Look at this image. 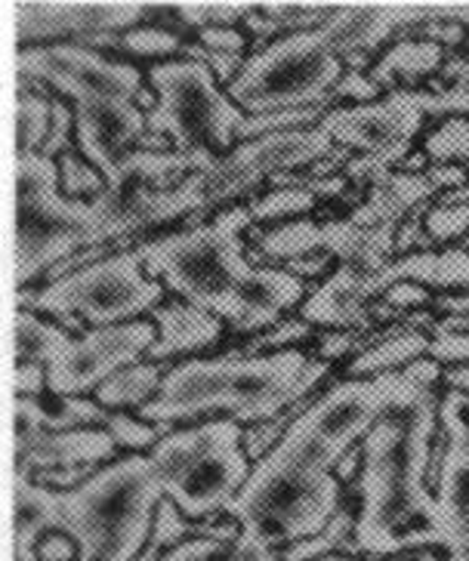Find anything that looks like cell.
Wrapping results in <instances>:
<instances>
[{
  "mask_svg": "<svg viewBox=\"0 0 469 561\" xmlns=\"http://www.w3.org/2000/svg\"><path fill=\"white\" fill-rule=\"evenodd\" d=\"M105 430L112 432V438L117 442V447H130V450H146V447H151V450H155L158 442L168 438L170 432H173V426H170V423L151 426V423L134 420V416H127V413L112 411Z\"/></svg>",
  "mask_w": 469,
  "mask_h": 561,
  "instance_id": "obj_40",
  "label": "cell"
},
{
  "mask_svg": "<svg viewBox=\"0 0 469 561\" xmlns=\"http://www.w3.org/2000/svg\"><path fill=\"white\" fill-rule=\"evenodd\" d=\"M370 343L358 331H328L319 336V352L324 362H334V358H346L350 352L362 355Z\"/></svg>",
  "mask_w": 469,
  "mask_h": 561,
  "instance_id": "obj_46",
  "label": "cell"
},
{
  "mask_svg": "<svg viewBox=\"0 0 469 561\" xmlns=\"http://www.w3.org/2000/svg\"><path fill=\"white\" fill-rule=\"evenodd\" d=\"M16 248L13 280L16 290L34 278H47L53 265L100 241L93 207L71 201L59 185V161L44 154H16Z\"/></svg>",
  "mask_w": 469,
  "mask_h": 561,
  "instance_id": "obj_8",
  "label": "cell"
},
{
  "mask_svg": "<svg viewBox=\"0 0 469 561\" xmlns=\"http://www.w3.org/2000/svg\"><path fill=\"white\" fill-rule=\"evenodd\" d=\"M115 450L117 442L108 430H16L13 472L34 479L37 472H56V469H96V462L108 460Z\"/></svg>",
  "mask_w": 469,
  "mask_h": 561,
  "instance_id": "obj_20",
  "label": "cell"
},
{
  "mask_svg": "<svg viewBox=\"0 0 469 561\" xmlns=\"http://www.w3.org/2000/svg\"><path fill=\"white\" fill-rule=\"evenodd\" d=\"M380 93L384 90L370 81V75H365V71H346L334 87L331 100H358L362 105H370V102H380Z\"/></svg>",
  "mask_w": 469,
  "mask_h": 561,
  "instance_id": "obj_45",
  "label": "cell"
},
{
  "mask_svg": "<svg viewBox=\"0 0 469 561\" xmlns=\"http://www.w3.org/2000/svg\"><path fill=\"white\" fill-rule=\"evenodd\" d=\"M59 185H62V195L71 201L81 198H100L105 192L108 180L102 176L96 167L87 161L84 154H78L75 149H68L59 158Z\"/></svg>",
  "mask_w": 469,
  "mask_h": 561,
  "instance_id": "obj_37",
  "label": "cell"
},
{
  "mask_svg": "<svg viewBox=\"0 0 469 561\" xmlns=\"http://www.w3.org/2000/svg\"><path fill=\"white\" fill-rule=\"evenodd\" d=\"M256 248L266 256V263H294L312 253H324L328 248V226L312 222V219H294L285 226L260 231L256 234Z\"/></svg>",
  "mask_w": 469,
  "mask_h": 561,
  "instance_id": "obj_31",
  "label": "cell"
},
{
  "mask_svg": "<svg viewBox=\"0 0 469 561\" xmlns=\"http://www.w3.org/2000/svg\"><path fill=\"white\" fill-rule=\"evenodd\" d=\"M155 343V321H130L68 336L62 328L37 318V312L16 309L13 314V358L16 364H44L50 392L62 398H81L90 389L96 392L124 367L139 364Z\"/></svg>",
  "mask_w": 469,
  "mask_h": 561,
  "instance_id": "obj_7",
  "label": "cell"
},
{
  "mask_svg": "<svg viewBox=\"0 0 469 561\" xmlns=\"http://www.w3.org/2000/svg\"><path fill=\"white\" fill-rule=\"evenodd\" d=\"M438 435L445 457L436 476V546L445 561H469V392L448 389L438 404Z\"/></svg>",
  "mask_w": 469,
  "mask_h": 561,
  "instance_id": "obj_17",
  "label": "cell"
},
{
  "mask_svg": "<svg viewBox=\"0 0 469 561\" xmlns=\"http://www.w3.org/2000/svg\"><path fill=\"white\" fill-rule=\"evenodd\" d=\"M75 105V139L78 151L112 180L117 167L124 164L149 133L146 112L136 102L115 100V96H81Z\"/></svg>",
  "mask_w": 469,
  "mask_h": 561,
  "instance_id": "obj_18",
  "label": "cell"
},
{
  "mask_svg": "<svg viewBox=\"0 0 469 561\" xmlns=\"http://www.w3.org/2000/svg\"><path fill=\"white\" fill-rule=\"evenodd\" d=\"M358 472H362V445H355L350 454H343V460L336 462L334 476H336V481L343 484V481L355 479Z\"/></svg>",
  "mask_w": 469,
  "mask_h": 561,
  "instance_id": "obj_54",
  "label": "cell"
},
{
  "mask_svg": "<svg viewBox=\"0 0 469 561\" xmlns=\"http://www.w3.org/2000/svg\"><path fill=\"white\" fill-rule=\"evenodd\" d=\"M430 340L414 328H396L380 336V343L368 346L350 362V380H377L384 374H399L408 364L420 362L430 352Z\"/></svg>",
  "mask_w": 469,
  "mask_h": 561,
  "instance_id": "obj_28",
  "label": "cell"
},
{
  "mask_svg": "<svg viewBox=\"0 0 469 561\" xmlns=\"http://www.w3.org/2000/svg\"><path fill=\"white\" fill-rule=\"evenodd\" d=\"M331 151H334V139L321 127L272 133V136L241 142L229 158L217 161L204 173L202 214L214 210L226 201L238 198V195H244L256 182L272 180L278 173H290L294 167L319 164ZM195 219H188V222H195Z\"/></svg>",
  "mask_w": 469,
  "mask_h": 561,
  "instance_id": "obj_14",
  "label": "cell"
},
{
  "mask_svg": "<svg viewBox=\"0 0 469 561\" xmlns=\"http://www.w3.org/2000/svg\"><path fill=\"white\" fill-rule=\"evenodd\" d=\"M368 272H358L352 265H340L331 278L316 287L300 306V318L306 324H321L331 331H368Z\"/></svg>",
  "mask_w": 469,
  "mask_h": 561,
  "instance_id": "obj_21",
  "label": "cell"
},
{
  "mask_svg": "<svg viewBox=\"0 0 469 561\" xmlns=\"http://www.w3.org/2000/svg\"><path fill=\"white\" fill-rule=\"evenodd\" d=\"M251 222L248 204H238L204 226H188L168 238L142 241L136 253L151 280L161 278V284L180 294L183 302H192L232 324L241 297L256 272L241 241V231Z\"/></svg>",
  "mask_w": 469,
  "mask_h": 561,
  "instance_id": "obj_4",
  "label": "cell"
},
{
  "mask_svg": "<svg viewBox=\"0 0 469 561\" xmlns=\"http://www.w3.org/2000/svg\"><path fill=\"white\" fill-rule=\"evenodd\" d=\"M399 280H414L423 287H469V253L467 250H420L408 253L380 268L377 275H368V297H384L386 287Z\"/></svg>",
  "mask_w": 469,
  "mask_h": 561,
  "instance_id": "obj_24",
  "label": "cell"
},
{
  "mask_svg": "<svg viewBox=\"0 0 469 561\" xmlns=\"http://www.w3.org/2000/svg\"><path fill=\"white\" fill-rule=\"evenodd\" d=\"M420 105L426 117H467L469 115V56L448 59L433 90H420Z\"/></svg>",
  "mask_w": 469,
  "mask_h": 561,
  "instance_id": "obj_32",
  "label": "cell"
},
{
  "mask_svg": "<svg viewBox=\"0 0 469 561\" xmlns=\"http://www.w3.org/2000/svg\"><path fill=\"white\" fill-rule=\"evenodd\" d=\"M426 112L420 105V90H396L386 93V100L352 108H331L321 117V130L328 133L340 149L362 151V158H352L343 167L346 180H389L392 167L411 154L414 136L423 130Z\"/></svg>",
  "mask_w": 469,
  "mask_h": 561,
  "instance_id": "obj_12",
  "label": "cell"
},
{
  "mask_svg": "<svg viewBox=\"0 0 469 561\" xmlns=\"http://www.w3.org/2000/svg\"><path fill=\"white\" fill-rule=\"evenodd\" d=\"M467 173H469V167H467ZM438 204H469V182L464 185V188H454V192H448V195H442Z\"/></svg>",
  "mask_w": 469,
  "mask_h": 561,
  "instance_id": "obj_57",
  "label": "cell"
},
{
  "mask_svg": "<svg viewBox=\"0 0 469 561\" xmlns=\"http://www.w3.org/2000/svg\"><path fill=\"white\" fill-rule=\"evenodd\" d=\"M75 130V108H68L66 100H59V96H53V127L50 136H47V142H44V149L41 154L44 158H62L71 146H68V133Z\"/></svg>",
  "mask_w": 469,
  "mask_h": 561,
  "instance_id": "obj_44",
  "label": "cell"
},
{
  "mask_svg": "<svg viewBox=\"0 0 469 561\" xmlns=\"http://www.w3.org/2000/svg\"><path fill=\"white\" fill-rule=\"evenodd\" d=\"M183 47V37L170 28H161V25H139V28L121 34V41H117V50L134 53V56H180Z\"/></svg>",
  "mask_w": 469,
  "mask_h": 561,
  "instance_id": "obj_39",
  "label": "cell"
},
{
  "mask_svg": "<svg viewBox=\"0 0 469 561\" xmlns=\"http://www.w3.org/2000/svg\"><path fill=\"white\" fill-rule=\"evenodd\" d=\"M316 207V195L309 188H272L268 195H260L248 204L253 222H275V219H290V216L309 214Z\"/></svg>",
  "mask_w": 469,
  "mask_h": 561,
  "instance_id": "obj_38",
  "label": "cell"
},
{
  "mask_svg": "<svg viewBox=\"0 0 469 561\" xmlns=\"http://www.w3.org/2000/svg\"><path fill=\"white\" fill-rule=\"evenodd\" d=\"M210 167L214 161L183 154V151L136 149L124 164L117 167V173L108 180L100 198L90 201L102 244L117 248L127 234L146 229L151 207L164 192L183 185L192 173L210 170Z\"/></svg>",
  "mask_w": 469,
  "mask_h": 561,
  "instance_id": "obj_13",
  "label": "cell"
},
{
  "mask_svg": "<svg viewBox=\"0 0 469 561\" xmlns=\"http://www.w3.org/2000/svg\"><path fill=\"white\" fill-rule=\"evenodd\" d=\"M32 559L37 561H78L81 559V552H78V546L75 540L62 534V530H50V534H44L41 537V543L34 552H28Z\"/></svg>",
  "mask_w": 469,
  "mask_h": 561,
  "instance_id": "obj_49",
  "label": "cell"
},
{
  "mask_svg": "<svg viewBox=\"0 0 469 561\" xmlns=\"http://www.w3.org/2000/svg\"><path fill=\"white\" fill-rule=\"evenodd\" d=\"M436 312H445L448 318H469V294H445L433 299Z\"/></svg>",
  "mask_w": 469,
  "mask_h": 561,
  "instance_id": "obj_53",
  "label": "cell"
},
{
  "mask_svg": "<svg viewBox=\"0 0 469 561\" xmlns=\"http://www.w3.org/2000/svg\"><path fill=\"white\" fill-rule=\"evenodd\" d=\"M399 401L365 432L362 472L355 494L362 500L355 552L374 559L399 556L408 549L436 546V494L430 484L433 445L438 435L436 386L445 380L442 364L420 358L408 364Z\"/></svg>",
  "mask_w": 469,
  "mask_h": 561,
  "instance_id": "obj_2",
  "label": "cell"
},
{
  "mask_svg": "<svg viewBox=\"0 0 469 561\" xmlns=\"http://www.w3.org/2000/svg\"><path fill=\"white\" fill-rule=\"evenodd\" d=\"M161 488L151 479L149 457H124L84 484L59 491V530L68 534L78 561H136L151 543Z\"/></svg>",
  "mask_w": 469,
  "mask_h": 561,
  "instance_id": "obj_5",
  "label": "cell"
},
{
  "mask_svg": "<svg viewBox=\"0 0 469 561\" xmlns=\"http://www.w3.org/2000/svg\"><path fill=\"white\" fill-rule=\"evenodd\" d=\"M170 374V364L158 362H139L134 367H124L112 380H105L93 392L105 411H124V408H136L142 411L151 398L158 396L161 382Z\"/></svg>",
  "mask_w": 469,
  "mask_h": 561,
  "instance_id": "obj_30",
  "label": "cell"
},
{
  "mask_svg": "<svg viewBox=\"0 0 469 561\" xmlns=\"http://www.w3.org/2000/svg\"><path fill=\"white\" fill-rule=\"evenodd\" d=\"M442 382H445V389H460V392H469V364L445 370V380Z\"/></svg>",
  "mask_w": 469,
  "mask_h": 561,
  "instance_id": "obj_55",
  "label": "cell"
},
{
  "mask_svg": "<svg viewBox=\"0 0 469 561\" xmlns=\"http://www.w3.org/2000/svg\"><path fill=\"white\" fill-rule=\"evenodd\" d=\"M384 302L389 309H396V312H408V309H423V306H430V302H433V294H430L423 284L399 280V284L386 287Z\"/></svg>",
  "mask_w": 469,
  "mask_h": 561,
  "instance_id": "obj_47",
  "label": "cell"
},
{
  "mask_svg": "<svg viewBox=\"0 0 469 561\" xmlns=\"http://www.w3.org/2000/svg\"><path fill=\"white\" fill-rule=\"evenodd\" d=\"M328 377V362L300 348L272 355L229 352L222 358L173 364L158 396L139 411L142 423H185L210 413H232L234 423H266L309 398Z\"/></svg>",
  "mask_w": 469,
  "mask_h": 561,
  "instance_id": "obj_3",
  "label": "cell"
},
{
  "mask_svg": "<svg viewBox=\"0 0 469 561\" xmlns=\"http://www.w3.org/2000/svg\"><path fill=\"white\" fill-rule=\"evenodd\" d=\"M312 336V324H306L300 314L297 318H285V321H278L275 328H268V331L256 333L248 346L241 348V355H272V352H290L287 346H294V343H302V340H309Z\"/></svg>",
  "mask_w": 469,
  "mask_h": 561,
  "instance_id": "obj_41",
  "label": "cell"
},
{
  "mask_svg": "<svg viewBox=\"0 0 469 561\" xmlns=\"http://www.w3.org/2000/svg\"><path fill=\"white\" fill-rule=\"evenodd\" d=\"M50 530H59V491L13 472V556L34 552Z\"/></svg>",
  "mask_w": 469,
  "mask_h": 561,
  "instance_id": "obj_26",
  "label": "cell"
},
{
  "mask_svg": "<svg viewBox=\"0 0 469 561\" xmlns=\"http://www.w3.org/2000/svg\"><path fill=\"white\" fill-rule=\"evenodd\" d=\"M426 234L433 241H457L469 231V204H436L426 214Z\"/></svg>",
  "mask_w": 469,
  "mask_h": 561,
  "instance_id": "obj_42",
  "label": "cell"
},
{
  "mask_svg": "<svg viewBox=\"0 0 469 561\" xmlns=\"http://www.w3.org/2000/svg\"><path fill=\"white\" fill-rule=\"evenodd\" d=\"M442 66H445V47H438L433 41H396L374 62L370 81L380 90L396 93V90H408L411 83L426 81Z\"/></svg>",
  "mask_w": 469,
  "mask_h": 561,
  "instance_id": "obj_27",
  "label": "cell"
},
{
  "mask_svg": "<svg viewBox=\"0 0 469 561\" xmlns=\"http://www.w3.org/2000/svg\"><path fill=\"white\" fill-rule=\"evenodd\" d=\"M53 127V93H34L16 81V154H41Z\"/></svg>",
  "mask_w": 469,
  "mask_h": 561,
  "instance_id": "obj_33",
  "label": "cell"
},
{
  "mask_svg": "<svg viewBox=\"0 0 469 561\" xmlns=\"http://www.w3.org/2000/svg\"><path fill=\"white\" fill-rule=\"evenodd\" d=\"M219 561H285V559H282V552H278V549L260 543L256 537H251V534H244V530H241L238 543L229 549V556H226V559H219Z\"/></svg>",
  "mask_w": 469,
  "mask_h": 561,
  "instance_id": "obj_51",
  "label": "cell"
},
{
  "mask_svg": "<svg viewBox=\"0 0 469 561\" xmlns=\"http://www.w3.org/2000/svg\"><path fill=\"white\" fill-rule=\"evenodd\" d=\"M241 423L210 420L170 432L149 454L151 479L188 522H217L251 479L253 466L241 445Z\"/></svg>",
  "mask_w": 469,
  "mask_h": 561,
  "instance_id": "obj_6",
  "label": "cell"
},
{
  "mask_svg": "<svg viewBox=\"0 0 469 561\" xmlns=\"http://www.w3.org/2000/svg\"><path fill=\"white\" fill-rule=\"evenodd\" d=\"M402 389V370L331 386L300 420H294L266 460L253 466L251 479L226 515H232L244 534L278 552L319 537L343 506L336 462L399 401Z\"/></svg>",
  "mask_w": 469,
  "mask_h": 561,
  "instance_id": "obj_1",
  "label": "cell"
},
{
  "mask_svg": "<svg viewBox=\"0 0 469 561\" xmlns=\"http://www.w3.org/2000/svg\"><path fill=\"white\" fill-rule=\"evenodd\" d=\"M433 331H467L469 333V318H445V321H436Z\"/></svg>",
  "mask_w": 469,
  "mask_h": 561,
  "instance_id": "obj_56",
  "label": "cell"
},
{
  "mask_svg": "<svg viewBox=\"0 0 469 561\" xmlns=\"http://www.w3.org/2000/svg\"><path fill=\"white\" fill-rule=\"evenodd\" d=\"M164 297L168 287L146 275L139 253L117 250L41 290H16V309L53 314L62 328L81 333L84 324H93V331L130 324L139 314L155 312Z\"/></svg>",
  "mask_w": 469,
  "mask_h": 561,
  "instance_id": "obj_9",
  "label": "cell"
},
{
  "mask_svg": "<svg viewBox=\"0 0 469 561\" xmlns=\"http://www.w3.org/2000/svg\"><path fill=\"white\" fill-rule=\"evenodd\" d=\"M158 105L146 115L149 133L168 136L183 154L222 161L238 149L248 115L222 93L217 75L195 59H170L149 71Z\"/></svg>",
  "mask_w": 469,
  "mask_h": 561,
  "instance_id": "obj_11",
  "label": "cell"
},
{
  "mask_svg": "<svg viewBox=\"0 0 469 561\" xmlns=\"http://www.w3.org/2000/svg\"><path fill=\"white\" fill-rule=\"evenodd\" d=\"M19 81H37L50 87V93H62L68 100L81 96H115L136 102L142 93L139 68L127 62L105 59L102 53L87 50L78 44H47L16 50Z\"/></svg>",
  "mask_w": 469,
  "mask_h": 561,
  "instance_id": "obj_16",
  "label": "cell"
},
{
  "mask_svg": "<svg viewBox=\"0 0 469 561\" xmlns=\"http://www.w3.org/2000/svg\"><path fill=\"white\" fill-rule=\"evenodd\" d=\"M355 522H358V512H352L350 506H340V512L331 518V525L321 530L319 537L287 546L285 552H282V559L319 561L324 559V556L336 552V549H340V552H355V546H352V537H355Z\"/></svg>",
  "mask_w": 469,
  "mask_h": 561,
  "instance_id": "obj_34",
  "label": "cell"
},
{
  "mask_svg": "<svg viewBox=\"0 0 469 561\" xmlns=\"http://www.w3.org/2000/svg\"><path fill=\"white\" fill-rule=\"evenodd\" d=\"M426 158L436 167H448L457 161H469V117H448L423 142Z\"/></svg>",
  "mask_w": 469,
  "mask_h": 561,
  "instance_id": "obj_36",
  "label": "cell"
},
{
  "mask_svg": "<svg viewBox=\"0 0 469 561\" xmlns=\"http://www.w3.org/2000/svg\"><path fill=\"white\" fill-rule=\"evenodd\" d=\"M16 430L41 432H71V430H105L112 411H105L100 401L87 398H13Z\"/></svg>",
  "mask_w": 469,
  "mask_h": 561,
  "instance_id": "obj_25",
  "label": "cell"
},
{
  "mask_svg": "<svg viewBox=\"0 0 469 561\" xmlns=\"http://www.w3.org/2000/svg\"><path fill=\"white\" fill-rule=\"evenodd\" d=\"M433 16V3H350L336 7L321 32L331 37L343 62L352 56H374L392 34L417 32Z\"/></svg>",
  "mask_w": 469,
  "mask_h": 561,
  "instance_id": "obj_19",
  "label": "cell"
},
{
  "mask_svg": "<svg viewBox=\"0 0 469 561\" xmlns=\"http://www.w3.org/2000/svg\"><path fill=\"white\" fill-rule=\"evenodd\" d=\"M346 75V62L331 37L316 32L275 37L244 62L229 83V100L244 115H275L331 105V93Z\"/></svg>",
  "mask_w": 469,
  "mask_h": 561,
  "instance_id": "obj_10",
  "label": "cell"
},
{
  "mask_svg": "<svg viewBox=\"0 0 469 561\" xmlns=\"http://www.w3.org/2000/svg\"><path fill=\"white\" fill-rule=\"evenodd\" d=\"M198 44H202L204 50L214 53H244L248 37L238 28H202L198 32Z\"/></svg>",
  "mask_w": 469,
  "mask_h": 561,
  "instance_id": "obj_50",
  "label": "cell"
},
{
  "mask_svg": "<svg viewBox=\"0 0 469 561\" xmlns=\"http://www.w3.org/2000/svg\"><path fill=\"white\" fill-rule=\"evenodd\" d=\"M426 358L438 364H469V333L467 331H433Z\"/></svg>",
  "mask_w": 469,
  "mask_h": 561,
  "instance_id": "obj_43",
  "label": "cell"
},
{
  "mask_svg": "<svg viewBox=\"0 0 469 561\" xmlns=\"http://www.w3.org/2000/svg\"><path fill=\"white\" fill-rule=\"evenodd\" d=\"M334 263L331 253H312V256H302V260H294V263L282 265L285 272L297 275V278H312V275H324Z\"/></svg>",
  "mask_w": 469,
  "mask_h": 561,
  "instance_id": "obj_52",
  "label": "cell"
},
{
  "mask_svg": "<svg viewBox=\"0 0 469 561\" xmlns=\"http://www.w3.org/2000/svg\"><path fill=\"white\" fill-rule=\"evenodd\" d=\"M334 10L336 7H319V3H256L251 16L244 19V25L263 50L268 37L275 34L287 37V34L316 32L331 19Z\"/></svg>",
  "mask_w": 469,
  "mask_h": 561,
  "instance_id": "obj_29",
  "label": "cell"
},
{
  "mask_svg": "<svg viewBox=\"0 0 469 561\" xmlns=\"http://www.w3.org/2000/svg\"><path fill=\"white\" fill-rule=\"evenodd\" d=\"M433 195H438L436 182L426 173H392L389 180L377 182L370 188L368 201L350 216L352 226L370 231H389V234H399V226H402L408 214L420 207L423 201H430Z\"/></svg>",
  "mask_w": 469,
  "mask_h": 561,
  "instance_id": "obj_23",
  "label": "cell"
},
{
  "mask_svg": "<svg viewBox=\"0 0 469 561\" xmlns=\"http://www.w3.org/2000/svg\"><path fill=\"white\" fill-rule=\"evenodd\" d=\"M47 386V367L44 364H16L13 367V398H44Z\"/></svg>",
  "mask_w": 469,
  "mask_h": 561,
  "instance_id": "obj_48",
  "label": "cell"
},
{
  "mask_svg": "<svg viewBox=\"0 0 469 561\" xmlns=\"http://www.w3.org/2000/svg\"><path fill=\"white\" fill-rule=\"evenodd\" d=\"M13 37L19 50L34 44H78V47H112L121 34L139 28L151 16V3H13Z\"/></svg>",
  "mask_w": 469,
  "mask_h": 561,
  "instance_id": "obj_15",
  "label": "cell"
},
{
  "mask_svg": "<svg viewBox=\"0 0 469 561\" xmlns=\"http://www.w3.org/2000/svg\"><path fill=\"white\" fill-rule=\"evenodd\" d=\"M155 328H158V343L149 348V362L168 364L176 355L202 352V348L217 346L222 340L226 324L217 314L204 312L192 302H168L158 306L155 312Z\"/></svg>",
  "mask_w": 469,
  "mask_h": 561,
  "instance_id": "obj_22",
  "label": "cell"
},
{
  "mask_svg": "<svg viewBox=\"0 0 469 561\" xmlns=\"http://www.w3.org/2000/svg\"><path fill=\"white\" fill-rule=\"evenodd\" d=\"M256 3H176L170 7L183 28H234L251 16Z\"/></svg>",
  "mask_w": 469,
  "mask_h": 561,
  "instance_id": "obj_35",
  "label": "cell"
},
{
  "mask_svg": "<svg viewBox=\"0 0 469 561\" xmlns=\"http://www.w3.org/2000/svg\"><path fill=\"white\" fill-rule=\"evenodd\" d=\"M319 561H358V559H350V556H324Z\"/></svg>",
  "mask_w": 469,
  "mask_h": 561,
  "instance_id": "obj_58",
  "label": "cell"
}]
</instances>
